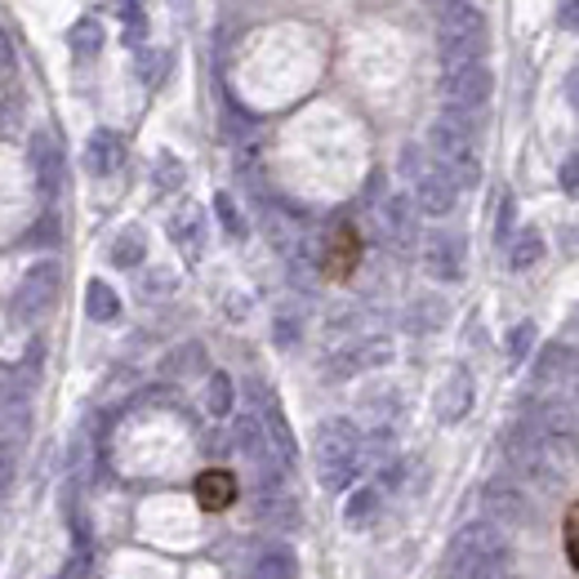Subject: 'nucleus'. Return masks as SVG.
<instances>
[{"label": "nucleus", "mask_w": 579, "mask_h": 579, "mask_svg": "<svg viewBox=\"0 0 579 579\" xmlns=\"http://www.w3.org/2000/svg\"><path fill=\"white\" fill-rule=\"evenodd\" d=\"M441 570H445V579H508L512 540L495 522H468L450 535Z\"/></svg>", "instance_id": "f257e3e1"}, {"label": "nucleus", "mask_w": 579, "mask_h": 579, "mask_svg": "<svg viewBox=\"0 0 579 579\" xmlns=\"http://www.w3.org/2000/svg\"><path fill=\"white\" fill-rule=\"evenodd\" d=\"M361 455H366V441L352 419H321L312 437V464H316V482L331 495H344L357 482Z\"/></svg>", "instance_id": "f03ea898"}, {"label": "nucleus", "mask_w": 579, "mask_h": 579, "mask_svg": "<svg viewBox=\"0 0 579 579\" xmlns=\"http://www.w3.org/2000/svg\"><path fill=\"white\" fill-rule=\"evenodd\" d=\"M566 455H570V441L548 437L535 419H526L518 432H512V441H508L512 468H518L526 482H535V486H557L561 473H566Z\"/></svg>", "instance_id": "7ed1b4c3"}, {"label": "nucleus", "mask_w": 579, "mask_h": 579, "mask_svg": "<svg viewBox=\"0 0 579 579\" xmlns=\"http://www.w3.org/2000/svg\"><path fill=\"white\" fill-rule=\"evenodd\" d=\"M428 148H432V161L441 170H450L460 178V187H473L482 178V152H477V130L468 116H455L445 112L441 120H432L428 130Z\"/></svg>", "instance_id": "20e7f679"}, {"label": "nucleus", "mask_w": 579, "mask_h": 579, "mask_svg": "<svg viewBox=\"0 0 579 579\" xmlns=\"http://www.w3.org/2000/svg\"><path fill=\"white\" fill-rule=\"evenodd\" d=\"M437 49L445 68H468L486 54V14L473 0H450L437 23Z\"/></svg>", "instance_id": "39448f33"}, {"label": "nucleus", "mask_w": 579, "mask_h": 579, "mask_svg": "<svg viewBox=\"0 0 579 579\" xmlns=\"http://www.w3.org/2000/svg\"><path fill=\"white\" fill-rule=\"evenodd\" d=\"M402 170H406V178L415 187V206L424 215L441 219V215H450V210L460 206V178L450 174V170H441L437 161H428L419 148H406L402 152Z\"/></svg>", "instance_id": "423d86ee"}, {"label": "nucleus", "mask_w": 579, "mask_h": 579, "mask_svg": "<svg viewBox=\"0 0 579 579\" xmlns=\"http://www.w3.org/2000/svg\"><path fill=\"white\" fill-rule=\"evenodd\" d=\"M232 445H236V455L259 473V486H281V473H290L259 415H236L232 419Z\"/></svg>", "instance_id": "0eeeda50"}, {"label": "nucleus", "mask_w": 579, "mask_h": 579, "mask_svg": "<svg viewBox=\"0 0 579 579\" xmlns=\"http://www.w3.org/2000/svg\"><path fill=\"white\" fill-rule=\"evenodd\" d=\"M490 68H482V62H468V68H445L441 77V103L445 112H455V116H477L486 103H490Z\"/></svg>", "instance_id": "6e6552de"}, {"label": "nucleus", "mask_w": 579, "mask_h": 579, "mask_svg": "<svg viewBox=\"0 0 579 579\" xmlns=\"http://www.w3.org/2000/svg\"><path fill=\"white\" fill-rule=\"evenodd\" d=\"M58 281H62V268H58L54 259L32 264V268L23 273V281H19V290H14V303H10L14 321H23V326L40 321V316L54 308V299H58Z\"/></svg>", "instance_id": "1a4fd4ad"}, {"label": "nucleus", "mask_w": 579, "mask_h": 579, "mask_svg": "<svg viewBox=\"0 0 579 579\" xmlns=\"http://www.w3.org/2000/svg\"><path fill=\"white\" fill-rule=\"evenodd\" d=\"M464 264H468V245L460 232H450V228H437L424 236V273L432 281H464Z\"/></svg>", "instance_id": "9d476101"}, {"label": "nucleus", "mask_w": 579, "mask_h": 579, "mask_svg": "<svg viewBox=\"0 0 579 579\" xmlns=\"http://www.w3.org/2000/svg\"><path fill=\"white\" fill-rule=\"evenodd\" d=\"M250 402H254V415L264 419V428H268V437H273V445H277V455L286 460V468H294V464H299V441H294V428H290L281 402L264 389L259 379H250Z\"/></svg>", "instance_id": "9b49d317"}, {"label": "nucleus", "mask_w": 579, "mask_h": 579, "mask_svg": "<svg viewBox=\"0 0 579 579\" xmlns=\"http://www.w3.org/2000/svg\"><path fill=\"white\" fill-rule=\"evenodd\" d=\"M379 236L389 241L393 250H410L415 236H419V223H415V197L406 192H389V197L379 201Z\"/></svg>", "instance_id": "f8f14e48"}, {"label": "nucleus", "mask_w": 579, "mask_h": 579, "mask_svg": "<svg viewBox=\"0 0 579 579\" xmlns=\"http://www.w3.org/2000/svg\"><path fill=\"white\" fill-rule=\"evenodd\" d=\"M468 410H473V374L464 366H455V370H445L441 383H437L432 415H437V424H460Z\"/></svg>", "instance_id": "ddd939ff"}, {"label": "nucleus", "mask_w": 579, "mask_h": 579, "mask_svg": "<svg viewBox=\"0 0 579 579\" xmlns=\"http://www.w3.org/2000/svg\"><path fill=\"white\" fill-rule=\"evenodd\" d=\"M27 165H32L36 192H40L45 201H54L58 187H62V157H58V143H54L45 130H36V135L27 139Z\"/></svg>", "instance_id": "4468645a"}, {"label": "nucleus", "mask_w": 579, "mask_h": 579, "mask_svg": "<svg viewBox=\"0 0 579 579\" xmlns=\"http://www.w3.org/2000/svg\"><path fill=\"white\" fill-rule=\"evenodd\" d=\"M482 508H486V522H495V526L522 522V518H526L522 486H512V482H490V486L482 490Z\"/></svg>", "instance_id": "2eb2a0df"}, {"label": "nucleus", "mask_w": 579, "mask_h": 579, "mask_svg": "<svg viewBox=\"0 0 579 579\" xmlns=\"http://www.w3.org/2000/svg\"><path fill=\"white\" fill-rule=\"evenodd\" d=\"M170 241L187 254V259H201V250H206V219H201V206H178L170 215Z\"/></svg>", "instance_id": "dca6fc26"}, {"label": "nucleus", "mask_w": 579, "mask_h": 579, "mask_svg": "<svg viewBox=\"0 0 579 579\" xmlns=\"http://www.w3.org/2000/svg\"><path fill=\"white\" fill-rule=\"evenodd\" d=\"M120 161H125V143H120L116 130H94V135L85 139V170H90L94 178L116 174Z\"/></svg>", "instance_id": "f3484780"}, {"label": "nucleus", "mask_w": 579, "mask_h": 579, "mask_svg": "<svg viewBox=\"0 0 579 579\" xmlns=\"http://www.w3.org/2000/svg\"><path fill=\"white\" fill-rule=\"evenodd\" d=\"M254 512H259V522H273L281 531L299 526V503L290 499L286 486H259V503H254Z\"/></svg>", "instance_id": "a211bd4d"}, {"label": "nucleus", "mask_w": 579, "mask_h": 579, "mask_svg": "<svg viewBox=\"0 0 579 579\" xmlns=\"http://www.w3.org/2000/svg\"><path fill=\"white\" fill-rule=\"evenodd\" d=\"M250 575H254V579H299V557H294L290 544L273 540V544L259 548V557H254V570H250Z\"/></svg>", "instance_id": "6ab92c4d"}, {"label": "nucleus", "mask_w": 579, "mask_h": 579, "mask_svg": "<svg viewBox=\"0 0 579 579\" xmlns=\"http://www.w3.org/2000/svg\"><path fill=\"white\" fill-rule=\"evenodd\" d=\"M379 508H383V486L374 482V486H357V490H348V499H344V522L352 526V531H366L374 518H379Z\"/></svg>", "instance_id": "aec40b11"}, {"label": "nucleus", "mask_w": 579, "mask_h": 579, "mask_svg": "<svg viewBox=\"0 0 579 579\" xmlns=\"http://www.w3.org/2000/svg\"><path fill=\"white\" fill-rule=\"evenodd\" d=\"M197 499L206 512H223L232 499H236V477L228 468H210L197 477Z\"/></svg>", "instance_id": "412c9836"}, {"label": "nucleus", "mask_w": 579, "mask_h": 579, "mask_svg": "<svg viewBox=\"0 0 579 579\" xmlns=\"http://www.w3.org/2000/svg\"><path fill=\"white\" fill-rule=\"evenodd\" d=\"M389 357H393V348L383 344V339H366V344L344 348V352L335 357V370H339V374H357V370H374V366H383Z\"/></svg>", "instance_id": "4be33fe9"}, {"label": "nucleus", "mask_w": 579, "mask_h": 579, "mask_svg": "<svg viewBox=\"0 0 579 579\" xmlns=\"http://www.w3.org/2000/svg\"><path fill=\"white\" fill-rule=\"evenodd\" d=\"M540 259H544V236H540V228H522L518 236L508 241V268L512 273H526Z\"/></svg>", "instance_id": "5701e85b"}, {"label": "nucleus", "mask_w": 579, "mask_h": 579, "mask_svg": "<svg viewBox=\"0 0 579 579\" xmlns=\"http://www.w3.org/2000/svg\"><path fill=\"white\" fill-rule=\"evenodd\" d=\"M268 236H273L286 254H294L299 241H303V219H299L290 206H268Z\"/></svg>", "instance_id": "b1692460"}, {"label": "nucleus", "mask_w": 579, "mask_h": 579, "mask_svg": "<svg viewBox=\"0 0 579 579\" xmlns=\"http://www.w3.org/2000/svg\"><path fill=\"white\" fill-rule=\"evenodd\" d=\"M143 254H148V236H143V228H120L116 232V241H112V264L116 268H139L143 264Z\"/></svg>", "instance_id": "393cba45"}, {"label": "nucleus", "mask_w": 579, "mask_h": 579, "mask_svg": "<svg viewBox=\"0 0 579 579\" xmlns=\"http://www.w3.org/2000/svg\"><path fill=\"white\" fill-rule=\"evenodd\" d=\"M170 62H174V54H170V49L139 45V54H135V72H139V81H143L148 90H157V85L170 77Z\"/></svg>", "instance_id": "a878e982"}, {"label": "nucleus", "mask_w": 579, "mask_h": 579, "mask_svg": "<svg viewBox=\"0 0 579 579\" xmlns=\"http://www.w3.org/2000/svg\"><path fill=\"white\" fill-rule=\"evenodd\" d=\"M85 312H90V321H116V316H120L116 290H112L107 281H90V286H85Z\"/></svg>", "instance_id": "bb28decb"}, {"label": "nucleus", "mask_w": 579, "mask_h": 579, "mask_svg": "<svg viewBox=\"0 0 579 579\" xmlns=\"http://www.w3.org/2000/svg\"><path fill=\"white\" fill-rule=\"evenodd\" d=\"M232 379L223 374V370H215L210 379H206V410L215 415V419H228L232 415Z\"/></svg>", "instance_id": "cd10ccee"}, {"label": "nucleus", "mask_w": 579, "mask_h": 579, "mask_svg": "<svg viewBox=\"0 0 579 579\" xmlns=\"http://www.w3.org/2000/svg\"><path fill=\"white\" fill-rule=\"evenodd\" d=\"M441 321H445V303H441V299H432V294H424V299H415V303H410L406 326L424 335V331H437Z\"/></svg>", "instance_id": "c85d7f7f"}, {"label": "nucleus", "mask_w": 579, "mask_h": 579, "mask_svg": "<svg viewBox=\"0 0 579 579\" xmlns=\"http://www.w3.org/2000/svg\"><path fill=\"white\" fill-rule=\"evenodd\" d=\"M68 45L77 49V58H94L103 49V23L99 19H81L72 32H68Z\"/></svg>", "instance_id": "c756f323"}, {"label": "nucleus", "mask_w": 579, "mask_h": 579, "mask_svg": "<svg viewBox=\"0 0 579 579\" xmlns=\"http://www.w3.org/2000/svg\"><path fill=\"white\" fill-rule=\"evenodd\" d=\"M215 215H219V223H223V232L232 236V241H245V215H241V206L232 201V192H219L215 197Z\"/></svg>", "instance_id": "7c9ffc66"}, {"label": "nucleus", "mask_w": 579, "mask_h": 579, "mask_svg": "<svg viewBox=\"0 0 579 579\" xmlns=\"http://www.w3.org/2000/svg\"><path fill=\"white\" fill-rule=\"evenodd\" d=\"M535 335H540L535 321H518V326L508 331V361H512V366H522V361L535 352Z\"/></svg>", "instance_id": "2f4dec72"}, {"label": "nucleus", "mask_w": 579, "mask_h": 579, "mask_svg": "<svg viewBox=\"0 0 579 579\" xmlns=\"http://www.w3.org/2000/svg\"><path fill=\"white\" fill-rule=\"evenodd\" d=\"M566 366H570V348L553 344V348L540 352V361H535V379H540V383H553V379L566 374Z\"/></svg>", "instance_id": "473e14b6"}, {"label": "nucleus", "mask_w": 579, "mask_h": 579, "mask_svg": "<svg viewBox=\"0 0 579 579\" xmlns=\"http://www.w3.org/2000/svg\"><path fill=\"white\" fill-rule=\"evenodd\" d=\"M152 183H157V192H178L183 187V161L174 152H161L157 170H152Z\"/></svg>", "instance_id": "72a5a7b5"}, {"label": "nucleus", "mask_w": 579, "mask_h": 579, "mask_svg": "<svg viewBox=\"0 0 579 579\" xmlns=\"http://www.w3.org/2000/svg\"><path fill=\"white\" fill-rule=\"evenodd\" d=\"M120 19H125V45H143V32H148L143 10H139V5H125Z\"/></svg>", "instance_id": "f704fd0d"}, {"label": "nucleus", "mask_w": 579, "mask_h": 579, "mask_svg": "<svg viewBox=\"0 0 579 579\" xmlns=\"http://www.w3.org/2000/svg\"><path fill=\"white\" fill-rule=\"evenodd\" d=\"M512 236H518V232H512V197L503 192V197H499V215H495V241L508 245Z\"/></svg>", "instance_id": "c9c22d12"}, {"label": "nucleus", "mask_w": 579, "mask_h": 579, "mask_svg": "<svg viewBox=\"0 0 579 579\" xmlns=\"http://www.w3.org/2000/svg\"><path fill=\"white\" fill-rule=\"evenodd\" d=\"M561 540H566V557H570V566H579V503L566 512V531H561Z\"/></svg>", "instance_id": "e433bc0d"}, {"label": "nucleus", "mask_w": 579, "mask_h": 579, "mask_svg": "<svg viewBox=\"0 0 579 579\" xmlns=\"http://www.w3.org/2000/svg\"><path fill=\"white\" fill-rule=\"evenodd\" d=\"M178 281H174V273H165V268H152L148 273V281H143V290L152 294V299H161V294H170Z\"/></svg>", "instance_id": "4c0bfd02"}, {"label": "nucleus", "mask_w": 579, "mask_h": 579, "mask_svg": "<svg viewBox=\"0 0 579 579\" xmlns=\"http://www.w3.org/2000/svg\"><path fill=\"white\" fill-rule=\"evenodd\" d=\"M557 178H561V192H570V197H579V152L561 161V170H557Z\"/></svg>", "instance_id": "58836bf2"}, {"label": "nucleus", "mask_w": 579, "mask_h": 579, "mask_svg": "<svg viewBox=\"0 0 579 579\" xmlns=\"http://www.w3.org/2000/svg\"><path fill=\"white\" fill-rule=\"evenodd\" d=\"M54 236H58V219H54V215H45V219L27 232V245H45V241H54Z\"/></svg>", "instance_id": "ea45409f"}, {"label": "nucleus", "mask_w": 579, "mask_h": 579, "mask_svg": "<svg viewBox=\"0 0 579 579\" xmlns=\"http://www.w3.org/2000/svg\"><path fill=\"white\" fill-rule=\"evenodd\" d=\"M557 27L561 32H579V0H561V5H557Z\"/></svg>", "instance_id": "a19ab883"}, {"label": "nucleus", "mask_w": 579, "mask_h": 579, "mask_svg": "<svg viewBox=\"0 0 579 579\" xmlns=\"http://www.w3.org/2000/svg\"><path fill=\"white\" fill-rule=\"evenodd\" d=\"M197 361H206V352H201L197 344H187V348H183V352H178V357L170 361V370H178V374H183L187 366H197Z\"/></svg>", "instance_id": "79ce46f5"}, {"label": "nucleus", "mask_w": 579, "mask_h": 579, "mask_svg": "<svg viewBox=\"0 0 579 579\" xmlns=\"http://www.w3.org/2000/svg\"><path fill=\"white\" fill-rule=\"evenodd\" d=\"M294 339H299L294 321H290V316H281V321H277V344H281V348H294Z\"/></svg>", "instance_id": "37998d69"}, {"label": "nucleus", "mask_w": 579, "mask_h": 579, "mask_svg": "<svg viewBox=\"0 0 579 579\" xmlns=\"http://www.w3.org/2000/svg\"><path fill=\"white\" fill-rule=\"evenodd\" d=\"M566 99H570V107L579 112V68L570 72V81H566Z\"/></svg>", "instance_id": "c03bdc74"}, {"label": "nucleus", "mask_w": 579, "mask_h": 579, "mask_svg": "<svg viewBox=\"0 0 579 579\" xmlns=\"http://www.w3.org/2000/svg\"><path fill=\"white\" fill-rule=\"evenodd\" d=\"M228 5H250V0H228Z\"/></svg>", "instance_id": "a18cd8bd"}, {"label": "nucleus", "mask_w": 579, "mask_h": 579, "mask_svg": "<svg viewBox=\"0 0 579 579\" xmlns=\"http://www.w3.org/2000/svg\"><path fill=\"white\" fill-rule=\"evenodd\" d=\"M575 331H579V316H575Z\"/></svg>", "instance_id": "49530a36"}]
</instances>
